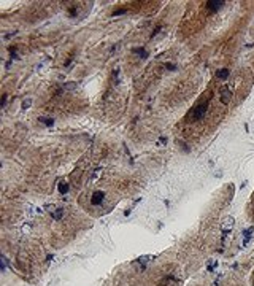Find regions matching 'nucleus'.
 <instances>
[{
	"mask_svg": "<svg viewBox=\"0 0 254 286\" xmlns=\"http://www.w3.org/2000/svg\"><path fill=\"white\" fill-rule=\"evenodd\" d=\"M206 105H208V103H200V105H197V107L194 108L192 116H191L194 121H198V119H202L203 116H205V113H206Z\"/></svg>",
	"mask_w": 254,
	"mask_h": 286,
	"instance_id": "nucleus-1",
	"label": "nucleus"
},
{
	"mask_svg": "<svg viewBox=\"0 0 254 286\" xmlns=\"http://www.w3.org/2000/svg\"><path fill=\"white\" fill-rule=\"evenodd\" d=\"M224 7V2L223 0H210V2H206V8L211 11H218L221 8Z\"/></svg>",
	"mask_w": 254,
	"mask_h": 286,
	"instance_id": "nucleus-2",
	"label": "nucleus"
},
{
	"mask_svg": "<svg viewBox=\"0 0 254 286\" xmlns=\"http://www.w3.org/2000/svg\"><path fill=\"white\" fill-rule=\"evenodd\" d=\"M103 199H105V194H103L102 191H97V192H94L92 197H91V204H92V205H102Z\"/></svg>",
	"mask_w": 254,
	"mask_h": 286,
	"instance_id": "nucleus-3",
	"label": "nucleus"
},
{
	"mask_svg": "<svg viewBox=\"0 0 254 286\" xmlns=\"http://www.w3.org/2000/svg\"><path fill=\"white\" fill-rule=\"evenodd\" d=\"M230 99H232V91H230L229 87H224V89L221 91V102L224 105H227L230 102Z\"/></svg>",
	"mask_w": 254,
	"mask_h": 286,
	"instance_id": "nucleus-4",
	"label": "nucleus"
},
{
	"mask_svg": "<svg viewBox=\"0 0 254 286\" xmlns=\"http://www.w3.org/2000/svg\"><path fill=\"white\" fill-rule=\"evenodd\" d=\"M229 68H221V70L216 73V76L219 78V80H225V78H229Z\"/></svg>",
	"mask_w": 254,
	"mask_h": 286,
	"instance_id": "nucleus-5",
	"label": "nucleus"
},
{
	"mask_svg": "<svg viewBox=\"0 0 254 286\" xmlns=\"http://www.w3.org/2000/svg\"><path fill=\"white\" fill-rule=\"evenodd\" d=\"M38 121L41 124H45V126H53L54 124V119L53 118H38Z\"/></svg>",
	"mask_w": 254,
	"mask_h": 286,
	"instance_id": "nucleus-6",
	"label": "nucleus"
},
{
	"mask_svg": "<svg viewBox=\"0 0 254 286\" xmlns=\"http://www.w3.org/2000/svg\"><path fill=\"white\" fill-rule=\"evenodd\" d=\"M59 191H61V194H67L68 192V184L65 181H61L59 183Z\"/></svg>",
	"mask_w": 254,
	"mask_h": 286,
	"instance_id": "nucleus-7",
	"label": "nucleus"
},
{
	"mask_svg": "<svg viewBox=\"0 0 254 286\" xmlns=\"http://www.w3.org/2000/svg\"><path fill=\"white\" fill-rule=\"evenodd\" d=\"M133 53L135 54H138V56H141V59H145V57H148V53L145 51L143 48H135L133 49Z\"/></svg>",
	"mask_w": 254,
	"mask_h": 286,
	"instance_id": "nucleus-8",
	"label": "nucleus"
},
{
	"mask_svg": "<svg viewBox=\"0 0 254 286\" xmlns=\"http://www.w3.org/2000/svg\"><path fill=\"white\" fill-rule=\"evenodd\" d=\"M62 215H64V210H62V208H59V210L56 211V213H53V218H54V219H61V218H62Z\"/></svg>",
	"mask_w": 254,
	"mask_h": 286,
	"instance_id": "nucleus-9",
	"label": "nucleus"
},
{
	"mask_svg": "<svg viewBox=\"0 0 254 286\" xmlns=\"http://www.w3.org/2000/svg\"><path fill=\"white\" fill-rule=\"evenodd\" d=\"M124 13H127L126 8H122V10H116V11H113V16H119V15H124Z\"/></svg>",
	"mask_w": 254,
	"mask_h": 286,
	"instance_id": "nucleus-10",
	"label": "nucleus"
},
{
	"mask_svg": "<svg viewBox=\"0 0 254 286\" xmlns=\"http://www.w3.org/2000/svg\"><path fill=\"white\" fill-rule=\"evenodd\" d=\"M78 15V10L76 8H70V16H76Z\"/></svg>",
	"mask_w": 254,
	"mask_h": 286,
	"instance_id": "nucleus-11",
	"label": "nucleus"
},
{
	"mask_svg": "<svg viewBox=\"0 0 254 286\" xmlns=\"http://www.w3.org/2000/svg\"><path fill=\"white\" fill-rule=\"evenodd\" d=\"M165 68H168V70H175L176 67H175L173 64H165Z\"/></svg>",
	"mask_w": 254,
	"mask_h": 286,
	"instance_id": "nucleus-12",
	"label": "nucleus"
},
{
	"mask_svg": "<svg viewBox=\"0 0 254 286\" xmlns=\"http://www.w3.org/2000/svg\"><path fill=\"white\" fill-rule=\"evenodd\" d=\"M5 103H7V95H3V99H2V107H5Z\"/></svg>",
	"mask_w": 254,
	"mask_h": 286,
	"instance_id": "nucleus-13",
	"label": "nucleus"
}]
</instances>
